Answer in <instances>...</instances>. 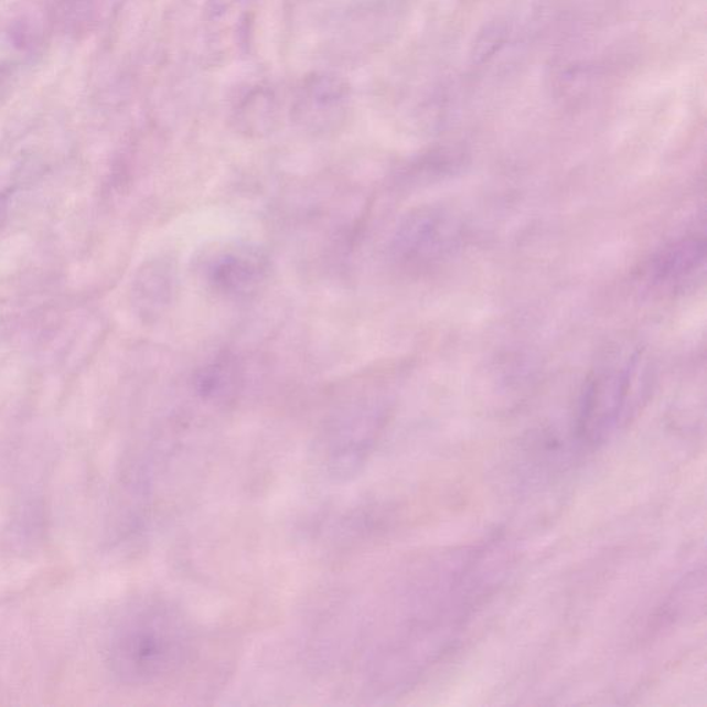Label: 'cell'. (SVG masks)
<instances>
[{"instance_id": "1", "label": "cell", "mask_w": 707, "mask_h": 707, "mask_svg": "<svg viewBox=\"0 0 707 707\" xmlns=\"http://www.w3.org/2000/svg\"><path fill=\"white\" fill-rule=\"evenodd\" d=\"M194 652L189 619L164 601L133 608L115 629L109 649L114 672L137 685L167 682L182 673Z\"/></svg>"}, {"instance_id": "2", "label": "cell", "mask_w": 707, "mask_h": 707, "mask_svg": "<svg viewBox=\"0 0 707 707\" xmlns=\"http://www.w3.org/2000/svg\"><path fill=\"white\" fill-rule=\"evenodd\" d=\"M649 375L643 351L619 344L597 363L586 388L582 424L585 432L600 435L628 413Z\"/></svg>"}, {"instance_id": "3", "label": "cell", "mask_w": 707, "mask_h": 707, "mask_svg": "<svg viewBox=\"0 0 707 707\" xmlns=\"http://www.w3.org/2000/svg\"><path fill=\"white\" fill-rule=\"evenodd\" d=\"M195 270L212 293L244 299L265 287L270 278L271 260L259 245L222 243L202 250L196 257Z\"/></svg>"}, {"instance_id": "4", "label": "cell", "mask_w": 707, "mask_h": 707, "mask_svg": "<svg viewBox=\"0 0 707 707\" xmlns=\"http://www.w3.org/2000/svg\"><path fill=\"white\" fill-rule=\"evenodd\" d=\"M347 86L336 78L315 76L306 82L296 104L294 115L307 128L320 130L331 128L344 115L347 101Z\"/></svg>"}, {"instance_id": "5", "label": "cell", "mask_w": 707, "mask_h": 707, "mask_svg": "<svg viewBox=\"0 0 707 707\" xmlns=\"http://www.w3.org/2000/svg\"><path fill=\"white\" fill-rule=\"evenodd\" d=\"M178 288L179 272L172 260L159 259L150 263L144 271H141L136 285L137 306L141 314L150 320L163 315L172 306Z\"/></svg>"}, {"instance_id": "6", "label": "cell", "mask_w": 707, "mask_h": 707, "mask_svg": "<svg viewBox=\"0 0 707 707\" xmlns=\"http://www.w3.org/2000/svg\"><path fill=\"white\" fill-rule=\"evenodd\" d=\"M240 382L237 361L232 357H217L196 372L194 390L207 404H222L238 392Z\"/></svg>"}, {"instance_id": "7", "label": "cell", "mask_w": 707, "mask_h": 707, "mask_svg": "<svg viewBox=\"0 0 707 707\" xmlns=\"http://www.w3.org/2000/svg\"><path fill=\"white\" fill-rule=\"evenodd\" d=\"M276 119V104L270 95L260 92L259 95L250 96L239 109L237 125L248 135H261L272 129Z\"/></svg>"}, {"instance_id": "8", "label": "cell", "mask_w": 707, "mask_h": 707, "mask_svg": "<svg viewBox=\"0 0 707 707\" xmlns=\"http://www.w3.org/2000/svg\"><path fill=\"white\" fill-rule=\"evenodd\" d=\"M8 215V196L0 194V226H2L4 217Z\"/></svg>"}, {"instance_id": "9", "label": "cell", "mask_w": 707, "mask_h": 707, "mask_svg": "<svg viewBox=\"0 0 707 707\" xmlns=\"http://www.w3.org/2000/svg\"><path fill=\"white\" fill-rule=\"evenodd\" d=\"M3 79H4V71L3 68H0V86H2Z\"/></svg>"}]
</instances>
